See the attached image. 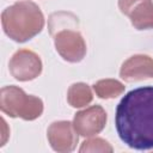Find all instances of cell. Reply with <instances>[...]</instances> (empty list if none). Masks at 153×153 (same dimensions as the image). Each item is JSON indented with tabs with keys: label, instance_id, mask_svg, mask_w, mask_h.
Masks as SVG:
<instances>
[{
	"label": "cell",
	"instance_id": "5",
	"mask_svg": "<svg viewBox=\"0 0 153 153\" xmlns=\"http://www.w3.org/2000/svg\"><path fill=\"white\" fill-rule=\"evenodd\" d=\"M12 76L20 81H27L37 78L42 71V62L33 51L27 49L18 50L8 63Z\"/></svg>",
	"mask_w": 153,
	"mask_h": 153
},
{
	"label": "cell",
	"instance_id": "8",
	"mask_svg": "<svg viewBox=\"0 0 153 153\" xmlns=\"http://www.w3.org/2000/svg\"><path fill=\"white\" fill-rule=\"evenodd\" d=\"M76 134L73 124L67 121L54 122L48 128V140L53 149L57 152L73 151L78 142Z\"/></svg>",
	"mask_w": 153,
	"mask_h": 153
},
{
	"label": "cell",
	"instance_id": "1",
	"mask_svg": "<svg viewBox=\"0 0 153 153\" xmlns=\"http://www.w3.org/2000/svg\"><path fill=\"white\" fill-rule=\"evenodd\" d=\"M115 123L120 139L130 148H153V86L128 92L117 105Z\"/></svg>",
	"mask_w": 153,
	"mask_h": 153
},
{
	"label": "cell",
	"instance_id": "11",
	"mask_svg": "<svg viewBox=\"0 0 153 153\" xmlns=\"http://www.w3.org/2000/svg\"><path fill=\"white\" fill-rule=\"evenodd\" d=\"M93 88L99 98H115L124 91V86L120 81L112 79L100 80L94 84Z\"/></svg>",
	"mask_w": 153,
	"mask_h": 153
},
{
	"label": "cell",
	"instance_id": "4",
	"mask_svg": "<svg viewBox=\"0 0 153 153\" xmlns=\"http://www.w3.org/2000/svg\"><path fill=\"white\" fill-rule=\"evenodd\" d=\"M73 29L75 27L61 29L53 36L55 37V47L59 54L69 62H79L86 54V44L81 35Z\"/></svg>",
	"mask_w": 153,
	"mask_h": 153
},
{
	"label": "cell",
	"instance_id": "3",
	"mask_svg": "<svg viewBox=\"0 0 153 153\" xmlns=\"http://www.w3.org/2000/svg\"><path fill=\"white\" fill-rule=\"evenodd\" d=\"M0 108L11 117L31 121L41 116L43 103L39 98L26 94L17 86H5L0 93Z\"/></svg>",
	"mask_w": 153,
	"mask_h": 153
},
{
	"label": "cell",
	"instance_id": "2",
	"mask_svg": "<svg viewBox=\"0 0 153 153\" xmlns=\"http://www.w3.org/2000/svg\"><path fill=\"white\" fill-rule=\"evenodd\" d=\"M1 23L5 33L16 42H25L41 32L44 18L32 1H19L4 10Z\"/></svg>",
	"mask_w": 153,
	"mask_h": 153
},
{
	"label": "cell",
	"instance_id": "10",
	"mask_svg": "<svg viewBox=\"0 0 153 153\" xmlns=\"http://www.w3.org/2000/svg\"><path fill=\"white\" fill-rule=\"evenodd\" d=\"M68 103L74 108H81L91 103L92 100V92L86 84L79 82L74 84L69 87L67 94Z\"/></svg>",
	"mask_w": 153,
	"mask_h": 153
},
{
	"label": "cell",
	"instance_id": "12",
	"mask_svg": "<svg viewBox=\"0 0 153 153\" xmlns=\"http://www.w3.org/2000/svg\"><path fill=\"white\" fill-rule=\"evenodd\" d=\"M80 152H112V147L103 139H91L82 143Z\"/></svg>",
	"mask_w": 153,
	"mask_h": 153
},
{
	"label": "cell",
	"instance_id": "6",
	"mask_svg": "<svg viewBox=\"0 0 153 153\" xmlns=\"http://www.w3.org/2000/svg\"><path fill=\"white\" fill-rule=\"evenodd\" d=\"M118 6L137 30L153 29L152 0H118Z\"/></svg>",
	"mask_w": 153,
	"mask_h": 153
},
{
	"label": "cell",
	"instance_id": "9",
	"mask_svg": "<svg viewBox=\"0 0 153 153\" xmlns=\"http://www.w3.org/2000/svg\"><path fill=\"white\" fill-rule=\"evenodd\" d=\"M120 74L126 81H136L153 78V60L146 55L131 56L122 65Z\"/></svg>",
	"mask_w": 153,
	"mask_h": 153
},
{
	"label": "cell",
	"instance_id": "7",
	"mask_svg": "<svg viewBox=\"0 0 153 153\" xmlns=\"http://www.w3.org/2000/svg\"><path fill=\"white\" fill-rule=\"evenodd\" d=\"M106 123V112L99 105H93L78 112L74 117L73 127L81 136H93L103 130Z\"/></svg>",
	"mask_w": 153,
	"mask_h": 153
}]
</instances>
